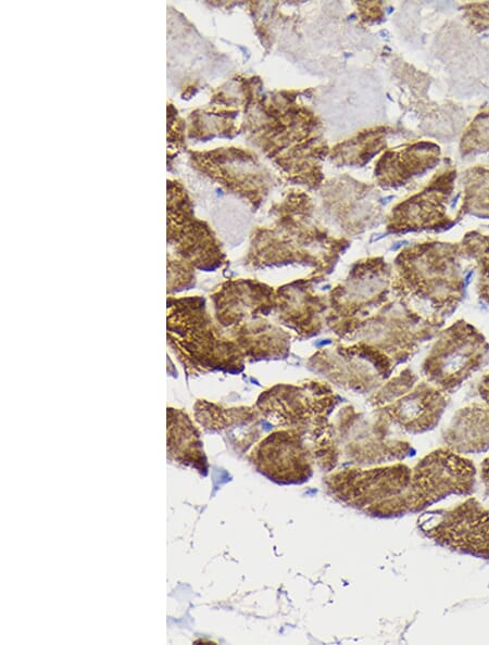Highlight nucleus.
<instances>
[{
	"label": "nucleus",
	"instance_id": "6e6552de",
	"mask_svg": "<svg viewBox=\"0 0 489 645\" xmlns=\"http://www.w3.org/2000/svg\"><path fill=\"white\" fill-rule=\"evenodd\" d=\"M446 447L461 454H480L489 448V408L474 404L460 409L443 433Z\"/></svg>",
	"mask_w": 489,
	"mask_h": 645
},
{
	"label": "nucleus",
	"instance_id": "0eeeda50",
	"mask_svg": "<svg viewBox=\"0 0 489 645\" xmlns=\"http://www.w3.org/2000/svg\"><path fill=\"white\" fill-rule=\"evenodd\" d=\"M446 406L440 393L421 388L385 407V413L405 431L422 433L437 426Z\"/></svg>",
	"mask_w": 489,
	"mask_h": 645
},
{
	"label": "nucleus",
	"instance_id": "1a4fd4ad",
	"mask_svg": "<svg viewBox=\"0 0 489 645\" xmlns=\"http://www.w3.org/2000/svg\"><path fill=\"white\" fill-rule=\"evenodd\" d=\"M479 476L482 484L489 489V456L482 460Z\"/></svg>",
	"mask_w": 489,
	"mask_h": 645
},
{
	"label": "nucleus",
	"instance_id": "f257e3e1",
	"mask_svg": "<svg viewBox=\"0 0 489 645\" xmlns=\"http://www.w3.org/2000/svg\"><path fill=\"white\" fill-rule=\"evenodd\" d=\"M214 318L242 356L281 354L285 332L266 317L275 309L272 291L249 280L227 281L212 295Z\"/></svg>",
	"mask_w": 489,
	"mask_h": 645
},
{
	"label": "nucleus",
	"instance_id": "7ed1b4c3",
	"mask_svg": "<svg viewBox=\"0 0 489 645\" xmlns=\"http://www.w3.org/2000/svg\"><path fill=\"white\" fill-rule=\"evenodd\" d=\"M476 475L469 458L448 447L437 448L413 467L408 489L393 502L394 514L418 513L452 495H472Z\"/></svg>",
	"mask_w": 489,
	"mask_h": 645
},
{
	"label": "nucleus",
	"instance_id": "20e7f679",
	"mask_svg": "<svg viewBox=\"0 0 489 645\" xmlns=\"http://www.w3.org/2000/svg\"><path fill=\"white\" fill-rule=\"evenodd\" d=\"M421 532L449 551L489 560V509L469 496L452 508L425 511Z\"/></svg>",
	"mask_w": 489,
	"mask_h": 645
},
{
	"label": "nucleus",
	"instance_id": "423d86ee",
	"mask_svg": "<svg viewBox=\"0 0 489 645\" xmlns=\"http://www.w3.org/2000/svg\"><path fill=\"white\" fill-rule=\"evenodd\" d=\"M306 447L298 432L291 430L269 434L254 451L260 471L277 482H301L311 475Z\"/></svg>",
	"mask_w": 489,
	"mask_h": 645
},
{
	"label": "nucleus",
	"instance_id": "f03ea898",
	"mask_svg": "<svg viewBox=\"0 0 489 645\" xmlns=\"http://www.w3.org/2000/svg\"><path fill=\"white\" fill-rule=\"evenodd\" d=\"M167 338L175 355L190 369L242 367V354L212 320L201 298L170 299Z\"/></svg>",
	"mask_w": 489,
	"mask_h": 645
},
{
	"label": "nucleus",
	"instance_id": "39448f33",
	"mask_svg": "<svg viewBox=\"0 0 489 645\" xmlns=\"http://www.w3.org/2000/svg\"><path fill=\"white\" fill-rule=\"evenodd\" d=\"M411 471L398 463L372 469H351L331 478V489L350 504L366 510L402 494L409 486Z\"/></svg>",
	"mask_w": 489,
	"mask_h": 645
}]
</instances>
